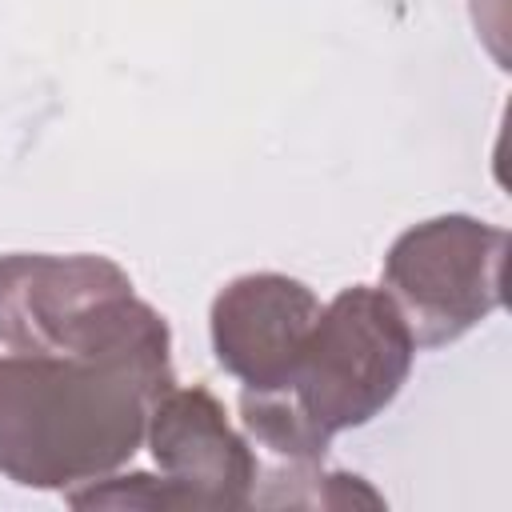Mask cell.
<instances>
[{"mask_svg": "<svg viewBox=\"0 0 512 512\" xmlns=\"http://www.w3.org/2000/svg\"><path fill=\"white\" fill-rule=\"evenodd\" d=\"M172 384L160 312L96 348L0 356V472L52 492L112 476L144 444L152 404Z\"/></svg>", "mask_w": 512, "mask_h": 512, "instance_id": "cell-1", "label": "cell"}, {"mask_svg": "<svg viewBox=\"0 0 512 512\" xmlns=\"http://www.w3.org/2000/svg\"><path fill=\"white\" fill-rule=\"evenodd\" d=\"M416 340L384 288L352 284L328 304L304 340L288 396L332 440L380 416L412 372Z\"/></svg>", "mask_w": 512, "mask_h": 512, "instance_id": "cell-2", "label": "cell"}, {"mask_svg": "<svg viewBox=\"0 0 512 512\" xmlns=\"http://www.w3.org/2000/svg\"><path fill=\"white\" fill-rule=\"evenodd\" d=\"M504 260L508 232L464 212L400 232L384 256V292L416 348H444L492 316L504 300Z\"/></svg>", "mask_w": 512, "mask_h": 512, "instance_id": "cell-3", "label": "cell"}, {"mask_svg": "<svg viewBox=\"0 0 512 512\" xmlns=\"http://www.w3.org/2000/svg\"><path fill=\"white\" fill-rule=\"evenodd\" d=\"M156 308L132 292L128 272L96 252L0 256V344L8 352H80L108 344Z\"/></svg>", "mask_w": 512, "mask_h": 512, "instance_id": "cell-4", "label": "cell"}, {"mask_svg": "<svg viewBox=\"0 0 512 512\" xmlns=\"http://www.w3.org/2000/svg\"><path fill=\"white\" fill-rule=\"evenodd\" d=\"M160 480L176 492L180 508H248L260 484L252 444L228 424L224 404L192 384L168 388L148 416L144 432Z\"/></svg>", "mask_w": 512, "mask_h": 512, "instance_id": "cell-5", "label": "cell"}, {"mask_svg": "<svg viewBox=\"0 0 512 512\" xmlns=\"http://www.w3.org/2000/svg\"><path fill=\"white\" fill-rule=\"evenodd\" d=\"M320 316L316 292L284 272L228 280L208 312L216 364L248 392H284Z\"/></svg>", "mask_w": 512, "mask_h": 512, "instance_id": "cell-6", "label": "cell"}, {"mask_svg": "<svg viewBox=\"0 0 512 512\" xmlns=\"http://www.w3.org/2000/svg\"><path fill=\"white\" fill-rule=\"evenodd\" d=\"M240 420L248 436L280 464H324L328 436L296 408L288 392H240Z\"/></svg>", "mask_w": 512, "mask_h": 512, "instance_id": "cell-7", "label": "cell"}]
</instances>
